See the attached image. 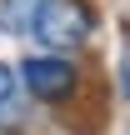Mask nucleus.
Instances as JSON below:
<instances>
[{
	"label": "nucleus",
	"mask_w": 130,
	"mask_h": 135,
	"mask_svg": "<svg viewBox=\"0 0 130 135\" xmlns=\"http://www.w3.org/2000/svg\"><path fill=\"white\" fill-rule=\"evenodd\" d=\"M90 30H95V15H90L85 0H45L40 15H35V25H30V35H35L50 55L80 50V45L90 40Z\"/></svg>",
	"instance_id": "nucleus-1"
},
{
	"label": "nucleus",
	"mask_w": 130,
	"mask_h": 135,
	"mask_svg": "<svg viewBox=\"0 0 130 135\" xmlns=\"http://www.w3.org/2000/svg\"><path fill=\"white\" fill-rule=\"evenodd\" d=\"M40 5H45V0H0V30H5V35H30Z\"/></svg>",
	"instance_id": "nucleus-3"
},
{
	"label": "nucleus",
	"mask_w": 130,
	"mask_h": 135,
	"mask_svg": "<svg viewBox=\"0 0 130 135\" xmlns=\"http://www.w3.org/2000/svg\"><path fill=\"white\" fill-rule=\"evenodd\" d=\"M10 95H15V70H10V65H0V105H5Z\"/></svg>",
	"instance_id": "nucleus-4"
},
{
	"label": "nucleus",
	"mask_w": 130,
	"mask_h": 135,
	"mask_svg": "<svg viewBox=\"0 0 130 135\" xmlns=\"http://www.w3.org/2000/svg\"><path fill=\"white\" fill-rule=\"evenodd\" d=\"M20 80H25V90H30L35 100H45V105H65V100H75V90H80V70H75L70 55H30V60L20 65Z\"/></svg>",
	"instance_id": "nucleus-2"
}]
</instances>
